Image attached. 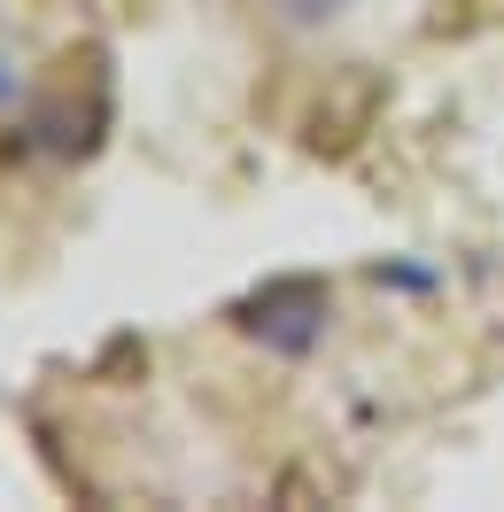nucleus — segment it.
Wrapping results in <instances>:
<instances>
[{
  "label": "nucleus",
  "instance_id": "f257e3e1",
  "mask_svg": "<svg viewBox=\"0 0 504 512\" xmlns=\"http://www.w3.org/2000/svg\"><path fill=\"white\" fill-rule=\"evenodd\" d=\"M264 311H272V319H249V326H256V334H272L280 350H311L318 319H326V303H318L311 280H295V288H272V295H264Z\"/></svg>",
  "mask_w": 504,
  "mask_h": 512
},
{
  "label": "nucleus",
  "instance_id": "f03ea898",
  "mask_svg": "<svg viewBox=\"0 0 504 512\" xmlns=\"http://www.w3.org/2000/svg\"><path fill=\"white\" fill-rule=\"evenodd\" d=\"M272 8H280L287 24H318V16H342L349 0H272Z\"/></svg>",
  "mask_w": 504,
  "mask_h": 512
}]
</instances>
